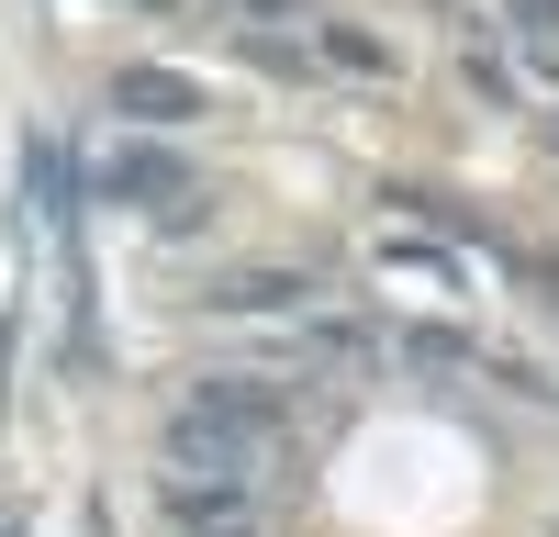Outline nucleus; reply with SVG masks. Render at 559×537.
Masks as SVG:
<instances>
[{
    "instance_id": "f257e3e1",
    "label": "nucleus",
    "mask_w": 559,
    "mask_h": 537,
    "mask_svg": "<svg viewBox=\"0 0 559 537\" xmlns=\"http://www.w3.org/2000/svg\"><path fill=\"white\" fill-rule=\"evenodd\" d=\"M112 102H123V112H146V123H191V112H202V90H191V79H168V68H123V79H112Z\"/></svg>"
},
{
    "instance_id": "f03ea898",
    "label": "nucleus",
    "mask_w": 559,
    "mask_h": 537,
    "mask_svg": "<svg viewBox=\"0 0 559 537\" xmlns=\"http://www.w3.org/2000/svg\"><path fill=\"white\" fill-rule=\"evenodd\" d=\"M112 191H134V202H179V168H168L157 146H123V157H112Z\"/></svg>"
}]
</instances>
